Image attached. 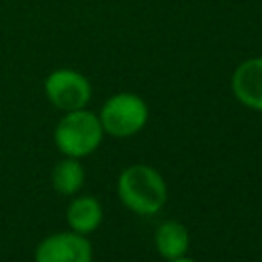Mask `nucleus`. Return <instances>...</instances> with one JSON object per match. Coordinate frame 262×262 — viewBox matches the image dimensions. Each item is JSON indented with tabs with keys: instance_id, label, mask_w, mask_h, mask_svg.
Instances as JSON below:
<instances>
[{
	"instance_id": "obj_1",
	"label": "nucleus",
	"mask_w": 262,
	"mask_h": 262,
	"mask_svg": "<svg viewBox=\"0 0 262 262\" xmlns=\"http://www.w3.org/2000/svg\"><path fill=\"white\" fill-rule=\"evenodd\" d=\"M117 196L131 213L149 217L164 209L168 201V184L154 166L131 164L117 178Z\"/></svg>"
},
{
	"instance_id": "obj_2",
	"label": "nucleus",
	"mask_w": 262,
	"mask_h": 262,
	"mask_svg": "<svg viewBox=\"0 0 262 262\" xmlns=\"http://www.w3.org/2000/svg\"><path fill=\"white\" fill-rule=\"evenodd\" d=\"M102 139L104 129L100 125L98 113L88 111V106L63 113L53 129V141L59 154L78 160L94 154Z\"/></svg>"
},
{
	"instance_id": "obj_3",
	"label": "nucleus",
	"mask_w": 262,
	"mask_h": 262,
	"mask_svg": "<svg viewBox=\"0 0 262 262\" xmlns=\"http://www.w3.org/2000/svg\"><path fill=\"white\" fill-rule=\"evenodd\" d=\"M98 119L104 135L127 139L143 131L149 119V106L135 92H115L102 102Z\"/></svg>"
},
{
	"instance_id": "obj_4",
	"label": "nucleus",
	"mask_w": 262,
	"mask_h": 262,
	"mask_svg": "<svg viewBox=\"0 0 262 262\" xmlns=\"http://www.w3.org/2000/svg\"><path fill=\"white\" fill-rule=\"evenodd\" d=\"M43 92L51 106L68 113L88 106L92 98V84L82 72L74 68H57L47 74Z\"/></svg>"
},
{
	"instance_id": "obj_5",
	"label": "nucleus",
	"mask_w": 262,
	"mask_h": 262,
	"mask_svg": "<svg viewBox=\"0 0 262 262\" xmlns=\"http://www.w3.org/2000/svg\"><path fill=\"white\" fill-rule=\"evenodd\" d=\"M94 252L88 235L72 229L43 237L33 254L35 262H92Z\"/></svg>"
},
{
	"instance_id": "obj_6",
	"label": "nucleus",
	"mask_w": 262,
	"mask_h": 262,
	"mask_svg": "<svg viewBox=\"0 0 262 262\" xmlns=\"http://www.w3.org/2000/svg\"><path fill=\"white\" fill-rule=\"evenodd\" d=\"M231 94L250 111L262 113V55L248 57L231 74Z\"/></svg>"
},
{
	"instance_id": "obj_7",
	"label": "nucleus",
	"mask_w": 262,
	"mask_h": 262,
	"mask_svg": "<svg viewBox=\"0 0 262 262\" xmlns=\"http://www.w3.org/2000/svg\"><path fill=\"white\" fill-rule=\"evenodd\" d=\"M104 219V209L100 201L92 194H74L66 209V223L68 229L90 235L94 233Z\"/></svg>"
},
{
	"instance_id": "obj_8",
	"label": "nucleus",
	"mask_w": 262,
	"mask_h": 262,
	"mask_svg": "<svg viewBox=\"0 0 262 262\" xmlns=\"http://www.w3.org/2000/svg\"><path fill=\"white\" fill-rule=\"evenodd\" d=\"M154 246H156V252L164 260H174V258H180V256H186L188 254L190 233H188V229H186L184 223L174 221V219H168V221H162L156 227Z\"/></svg>"
},
{
	"instance_id": "obj_9",
	"label": "nucleus",
	"mask_w": 262,
	"mask_h": 262,
	"mask_svg": "<svg viewBox=\"0 0 262 262\" xmlns=\"http://www.w3.org/2000/svg\"><path fill=\"white\" fill-rule=\"evenodd\" d=\"M86 180V168L82 160L63 156L51 170V186L61 196H74L82 190Z\"/></svg>"
},
{
	"instance_id": "obj_10",
	"label": "nucleus",
	"mask_w": 262,
	"mask_h": 262,
	"mask_svg": "<svg viewBox=\"0 0 262 262\" xmlns=\"http://www.w3.org/2000/svg\"><path fill=\"white\" fill-rule=\"evenodd\" d=\"M166 262H196V260H192V258H188V256H180V258H174V260H166Z\"/></svg>"
}]
</instances>
